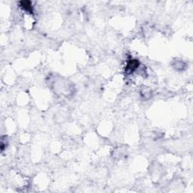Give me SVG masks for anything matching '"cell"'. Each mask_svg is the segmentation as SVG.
<instances>
[{
	"label": "cell",
	"instance_id": "cell-2",
	"mask_svg": "<svg viewBox=\"0 0 193 193\" xmlns=\"http://www.w3.org/2000/svg\"><path fill=\"white\" fill-rule=\"evenodd\" d=\"M20 6L21 7L24 11H28V12L31 13L32 11V7L31 2H30V1L20 2Z\"/></svg>",
	"mask_w": 193,
	"mask_h": 193
},
{
	"label": "cell",
	"instance_id": "cell-1",
	"mask_svg": "<svg viewBox=\"0 0 193 193\" xmlns=\"http://www.w3.org/2000/svg\"><path fill=\"white\" fill-rule=\"evenodd\" d=\"M139 62L136 60H131L128 62V64L127 65V67H126V72H128V73H133L136 68L139 66Z\"/></svg>",
	"mask_w": 193,
	"mask_h": 193
}]
</instances>
